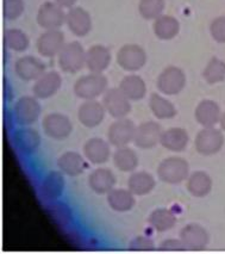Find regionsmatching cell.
I'll use <instances>...</instances> for the list:
<instances>
[{"mask_svg":"<svg viewBox=\"0 0 225 254\" xmlns=\"http://www.w3.org/2000/svg\"><path fill=\"white\" fill-rule=\"evenodd\" d=\"M162 132L164 131L159 123L153 121L144 122L136 129L134 142L141 149H152L160 142Z\"/></svg>","mask_w":225,"mask_h":254,"instance_id":"cell-12","label":"cell"},{"mask_svg":"<svg viewBox=\"0 0 225 254\" xmlns=\"http://www.w3.org/2000/svg\"><path fill=\"white\" fill-rule=\"evenodd\" d=\"M64 185H66V182L62 173L57 171H52L44 177L42 185H41V192L47 200L54 202L63 194Z\"/></svg>","mask_w":225,"mask_h":254,"instance_id":"cell-23","label":"cell"},{"mask_svg":"<svg viewBox=\"0 0 225 254\" xmlns=\"http://www.w3.org/2000/svg\"><path fill=\"white\" fill-rule=\"evenodd\" d=\"M13 142L23 154L31 155L40 148L41 136L35 129L19 128L14 131Z\"/></svg>","mask_w":225,"mask_h":254,"instance_id":"cell-20","label":"cell"},{"mask_svg":"<svg viewBox=\"0 0 225 254\" xmlns=\"http://www.w3.org/2000/svg\"><path fill=\"white\" fill-rule=\"evenodd\" d=\"M61 84L62 79L57 72H46L35 82L34 96L38 99H48L60 90Z\"/></svg>","mask_w":225,"mask_h":254,"instance_id":"cell-18","label":"cell"},{"mask_svg":"<svg viewBox=\"0 0 225 254\" xmlns=\"http://www.w3.org/2000/svg\"><path fill=\"white\" fill-rule=\"evenodd\" d=\"M219 123H221V127H222V129H223V130L225 131V112L223 115H222V117H221V121H219Z\"/></svg>","mask_w":225,"mask_h":254,"instance_id":"cell-44","label":"cell"},{"mask_svg":"<svg viewBox=\"0 0 225 254\" xmlns=\"http://www.w3.org/2000/svg\"><path fill=\"white\" fill-rule=\"evenodd\" d=\"M108 203L112 210L125 212L131 210L136 204L135 194L125 189H113L108 193Z\"/></svg>","mask_w":225,"mask_h":254,"instance_id":"cell-27","label":"cell"},{"mask_svg":"<svg viewBox=\"0 0 225 254\" xmlns=\"http://www.w3.org/2000/svg\"><path fill=\"white\" fill-rule=\"evenodd\" d=\"M78 0H55V2H57L58 5L62 7H68V8H72L75 5V2Z\"/></svg>","mask_w":225,"mask_h":254,"instance_id":"cell-43","label":"cell"},{"mask_svg":"<svg viewBox=\"0 0 225 254\" xmlns=\"http://www.w3.org/2000/svg\"><path fill=\"white\" fill-rule=\"evenodd\" d=\"M117 64L124 70L136 72L143 68L147 64V54L137 44H125L117 53Z\"/></svg>","mask_w":225,"mask_h":254,"instance_id":"cell-7","label":"cell"},{"mask_svg":"<svg viewBox=\"0 0 225 254\" xmlns=\"http://www.w3.org/2000/svg\"><path fill=\"white\" fill-rule=\"evenodd\" d=\"M24 12V1L23 0H5L4 17L8 20L19 18Z\"/></svg>","mask_w":225,"mask_h":254,"instance_id":"cell-39","label":"cell"},{"mask_svg":"<svg viewBox=\"0 0 225 254\" xmlns=\"http://www.w3.org/2000/svg\"><path fill=\"white\" fill-rule=\"evenodd\" d=\"M156 180L150 173L136 172L129 177L128 189L135 196H146L155 189Z\"/></svg>","mask_w":225,"mask_h":254,"instance_id":"cell-30","label":"cell"},{"mask_svg":"<svg viewBox=\"0 0 225 254\" xmlns=\"http://www.w3.org/2000/svg\"><path fill=\"white\" fill-rule=\"evenodd\" d=\"M113 164L122 172H134L138 166V156L129 147H119L113 154Z\"/></svg>","mask_w":225,"mask_h":254,"instance_id":"cell-33","label":"cell"},{"mask_svg":"<svg viewBox=\"0 0 225 254\" xmlns=\"http://www.w3.org/2000/svg\"><path fill=\"white\" fill-rule=\"evenodd\" d=\"M131 251H154L155 250V244L149 236H137L129 245Z\"/></svg>","mask_w":225,"mask_h":254,"instance_id":"cell-41","label":"cell"},{"mask_svg":"<svg viewBox=\"0 0 225 254\" xmlns=\"http://www.w3.org/2000/svg\"><path fill=\"white\" fill-rule=\"evenodd\" d=\"M4 42L8 49L13 52H24L29 48V37L19 29H8L4 34Z\"/></svg>","mask_w":225,"mask_h":254,"instance_id":"cell-35","label":"cell"},{"mask_svg":"<svg viewBox=\"0 0 225 254\" xmlns=\"http://www.w3.org/2000/svg\"><path fill=\"white\" fill-rule=\"evenodd\" d=\"M88 185L98 194L109 193L116 185V177L109 168H97L88 177Z\"/></svg>","mask_w":225,"mask_h":254,"instance_id":"cell-21","label":"cell"},{"mask_svg":"<svg viewBox=\"0 0 225 254\" xmlns=\"http://www.w3.org/2000/svg\"><path fill=\"white\" fill-rule=\"evenodd\" d=\"M44 132L54 140H64L70 135L73 126L70 120L62 114H50L43 120Z\"/></svg>","mask_w":225,"mask_h":254,"instance_id":"cell-11","label":"cell"},{"mask_svg":"<svg viewBox=\"0 0 225 254\" xmlns=\"http://www.w3.org/2000/svg\"><path fill=\"white\" fill-rule=\"evenodd\" d=\"M158 176L162 182L167 184H180L188 178L189 165L185 159L180 156H169L159 165Z\"/></svg>","mask_w":225,"mask_h":254,"instance_id":"cell-1","label":"cell"},{"mask_svg":"<svg viewBox=\"0 0 225 254\" xmlns=\"http://www.w3.org/2000/svg\"><path fill=\"white\" fill-rule=\"evenodd\" d=\"M194 116L197 122L201 124L204 128H210V127L216 126L221 121V108L213 100L205 99L198 104Z\"/></svg>","mask_w":225,"mask_h":254,"instance_id":"cell-22","label":"cell"},{"mask_svg":"<svg viewBox=\"0 0 225 254\" xmlns=\"http://www.w3.org/2000/svg\"><path fill=\"white\" fill-rule=\"evenodd\" d=\"M195 149L201 155H213L223 148L224 136L221 130L210 127V128H204L198 132L195 137Z\"/></svg>","mask_w":225,"mask_h":254,"instance_id":"cell-5","label":"cell"},{"mask_svg":"<svg viewBox=\"0 0 225 254\" xmlns=\"http://www.w3.org/2000/svg\"><path fill=\"white\" fill-rule=\"evenodd\" d=\"M136 126L132 121L128 118H119L116 122H113L110 126L108 131L109 142L112 146L117 147H125L131 141H134L136 134Z\"/></svg>","mask_w":225,"mask_h":254,"instance_id":"cell-9","label":"cell"},{"mask_svg":"<svg viewBox=\"0 0 225 254\" xmlns=\"http://www.w3.org/2000/svg\"><path fill=\"white\" fill-rule=\"evenodd\" d=\"M66 24L75 36L84 37L92 29L91 16L85 8L74 6L67 12Z\"/></svg>","mask_w":225,"mask_h":254,"instance_id":"cell-17","label":"cell"},{"mask_svg":"<svg viewBox=\"0 0 225 254\" xmlns=\"http://www.w3.org/2000/svg\"><path fill=\"white\" fill-rule=\"evenodd\" d=\"M66 16L63 7L57 2L46 1L38 8L37 23L46 30H57L66 23Z\"/></svg>","mask_w":225,"mask_h":254,"instance_id":"cell-4","label":"cell"},{"mask_svg":"<svg viewBox=\"0 0 225 254\" xmlns=\"http://www.w3.org/2000/svg\"><path fill=\"white\" fill-rule=\"evenodd\" d=\"M103 105L105 110L116 120L128 116L131 110L130 99L120 91L119 87L110 88L104 93Z\"/></svg>","mask_w":225,"mask_h":254,"instance_id":"cell-8","label":"cell"},{"mask_svg":"<svg viewBox=\"0 0 225 254\" xmlns=\"http://www.w3.org/2000/svg\"><path fill=\"white\" fill-rule=\"evenodd\" d=\"M57 166L67 176L78 177L85 171V160L79 153L67 152L57 159Z\"/></svg>","mask_w":225,"mask_h":254,"instance_id":"cell-31","label":"cell"},{"mask_svg":"<svg viewBox=\"0 0 225 254\" xmlns=\"http://www.w3.org/2000/svg\"><path fill=\"white\" fill-rule=\"evenodd\" d=\"M149 106L154 116L159 120H171L176 115V109L173 103H170L169 100L164 98L160 94H152L149 99Z\"/></svg>","mask_w":225,"mask_h":254,"instance_id":"cell-34","label":"cell"},{"mask_svg":"<svg viewBox=\"0 0 225 254\" xmlns=\"http://www.w3.org/2000/svg\"><path fill=\"white\" fill-rule=\"evenodd\" d=\"M105 108L102 103L96 99L86 100L80 105L78 111V118L80 123L86 128H96L104 121L105 117Z\"/></svg>","mask_w":225,"mask_h":254,"instance_id":"cell-16","label":"cell"},{"mask_svg":"<svg viewBox=\"0 0 225 254\" xmlns=\"http://www.w3.org/2000/svg\"><path fill=\"white\" fill-rule=\"evenodd\" d=\"M150 227L155 229L156 232L164 233L166 230H169L175 227L176 224V216L171 212L169 209L160 208L154 210L152 214L149 215L148 218Z\"/></svg>","mask_w":225,"mask_h":254,"instance_id":"cell-32","label":"cell"},{"mask_svg":"<svg viewBox=\"0 0 225 254\" xmlns=\"http://www.w3.org/2000/svg\"><path fill=\"white\" fill-rule=\"evenodd\" d=\"M187 190L192 196L198 198L207 196L212 190L211 177L203 171L192 173L187 178Z\"/></svg>","mask_w":225,"mask_h":254,"instance_id":"cell-29","label":"cell"},{"mask_svg":"<svg viewBox=\"0 0 225 254\" xmlns=\"http://www.w3.org/2000/svg\"><path fill=\"white\" fill-rule=\"evenodd\" d=\"M63 32L57 30H47L37 40V50L44 58H54L61 53L64 47Z\"/></svg>","mask_w":225,"mask_h":254,"instance_id":"cell-14","label":"cell"},{"mask_svg":"<svg viewBox=\"0 0 225 254\" xmlns=\"http://www.w3.org/2000/svg\"><path fill=\"white\" fill-rule=\"evenodd\" d=\"M108 91V79L103 73H91L78 79L74 85V93L85 100L96 99Z\"/></svg>","mask_w":225,"mask_h":254,"instance_id":"cell-2","label":"cell"},{"mask_svg":"<svg viewBox=\"0 0 225 254\" xmlns=\"http://www.w3.org/2000/svg\"><path fill=\"white\" fill-rule=\"evenodd\" d=\"M48 210L50 212V215H52V217L54 218L55 222L61 224V226L68 224L72 221V210H70V208L66 204V203H53V204L49 206Z\"/></svg>","mask_w":225,"mask_h":254,"instance_id":"cell-38","label":"cell"},{"mask_svg":"<svg viewBox=\"0 0 225 254\" xmlns=\"http://www.w3.org/2000/svg\"><path fill=\"white\" fill-rule=\"evenodd\" d=\"M165 0H140L138 11L144 19H156L165 10Z\"/></svg>","mask_w":225,"mask_h":254,"instance_id":"cell-37","label":"cell"},{"mask_svg":"<svg viewBox=\"0 0 225 254\" xmlns=\"http://www.w3.org/2000/svg\"><path fill=\"white\" fill-rule=\"evenodd\" d=\"M84 153L88 161L92 164L99 165L109 161L111 149H110V144L105 140L93 137L85 143Z\"/></svg>","mask_w":225,"mask_h":254,"instance_id":"cell-24","label":"cell"},{"mask_svg":"<svg viewBox=\"0 0 225 254\" xmlns=\"http://www.w3.org/2000/svg\"><path fill=\"white\" fill-rule=\"evenodd\" d=\"M111 62V53L102 44H96L86 52V67L91 73H103Z\"/></svg>","mask_w":225,"mask_h":254,"instance_id":"cell-19","label":"cell"},{"mask_svg":"<svg viewBox=\"0 0 225 254\" xmlns=\"http://www.w3.org/2000/svg\"><path fill=\"white\" fill-rule=\"evenodd\" d=\"M14 72L24 81L37 80L46 73V64L35 56H24L16 61Z\"/></svg>","mask_w":225,"mask_h":254,"instance_id":"cell-15","label":"cell"},{"mask_svg":"<svg viewBox=\"0 0 225 254\" xmlns=\"http://www.w3.org/2000/svg\"><path fill=\"white\" fill-rule=\"evenodd\" d=\"M207 84H217L225 79V62L217 58L211 59L203 73Z\"/></svg>","mask_w":225,"mask_h":254,"instance_id":"cell-36","label":"cell"},{"mask_svg":"<svg viewBox=\"0 0 225 254\" xmlns=\"http://www.w3.org/2000/svg\"><path fill=\"white\" fill-rule=\"evenodd\" d=\"M120 91L125 94L130 100L143 99L147 94V85L141 76L131 74L124 76L119 84Z\"/></svg>","mask_w":225,"mask_h":254,"instance_id":"cell-28","label":"cell"},{"mask_svg":"<svg viewBox=\"0 0 225 254\" xmlns=\"http://www.w3.org/2000/svg\"><path fill=\"white\" fill-rule=\"evenodd\" d=\"M186 85V75L179 67L170 66L165 68L158 78L160 92L167 96H175L183 90Z\"/></svg>","mask_w":225,"mask_h":254,"instance_id":"cell-6","label":"cell"},{"mask_svg":"<svg viewBox=\"0 0 225 254\" xmlns=\"http://www.w3.org/2000/svg\"><path fill=\"white\" fill-rule=\"evenodd\" d=\"M160 250L168 251V252H173V251H185L186 247L182 244L181 240H175V239H168L160 245Z\"/></svg>","mask_w":225,"mask_h":254,"instance_id":"cell-42","label":"cell"},{"mask_svg":"<svg viewBox=\"0 0 225 254\" xmlns=\"http://www.w3.org/2000/svg\"><path fill=\"white\" fill-rule=\"evenodd\" d=\"M153 29L156 37H159L160 40L169 41L179 34L180 24L175 17L169 14H161L154 22Z\"/></svg>","mask_w":225,"mask_h":254,"instance_id":"cell-26","label":"cell"},{"mask_svg":"<svg viewBox=\"0 0 225 254\" xmlns=\"http://www.w3.org/2000/svg\"><path fill=\"white\" fill-rule=\"evenodd\" d=\"M210 32L216 42L225 43V16L213 19L210 25Z\"/></svg>","mask_w":225,"mask_h":254,"instance_id":"cell-40","label":"cell"},{"mask_svg":"<svg viewBox=\"0 0 225 254\" xmlns=\"http://www.w3.org/2000/svg\"><path fill=\"white\" fill-rule=\"evenodd\" d=\"M57 58L58 66L66 73H76L86 66V52L79 42L64 44Z\"/></svg>","mask_w":225,"mask_h":254,"instance_id":"cell-3","label":"cell"},{"mask_svg":"<svg viewBox=\"0 0 225 254\" xmlns=\"http://www.w3.org/2000/svg\"><path fill=\"white\" fill-rule=\"evenodd\" d=\"M41 115V105L35 97L24 96L14 105V117L20 126L35 123Z\"/></svg>","mask_w":225,"mask_h":254,"instance_id":"cell-13","label":"cell"},{"mask_svg":"<svg viewBox=\"0 0 225 254\" xmlns=\"http://www.w3.org/2000/svg\"><path fill=\"white\" fill-rule=\"evenodd\" d=\"M180 240L185 245L186 250L203 251L209 245L210 235L200 224L189 223L180 232Z\"/></svg>","mask_w":225,"mask_h":254,"instance_id":"cell-10","label":"cell"},{"mask_svg":"<svg viewBox=\"0 0 225 254\" xmlns=\"http://www.w3.org/2000/svg\"><path fill=\"white\" fill-rule=\"evenodd\" d=\"M188 132L182 128H170L162 132L160 143L170 152L180 153L187 148Z\"/></svg>","mask_w":225,"mask_h":254,"instance_id":"cell-25","label":"cell"}]
</instances>
